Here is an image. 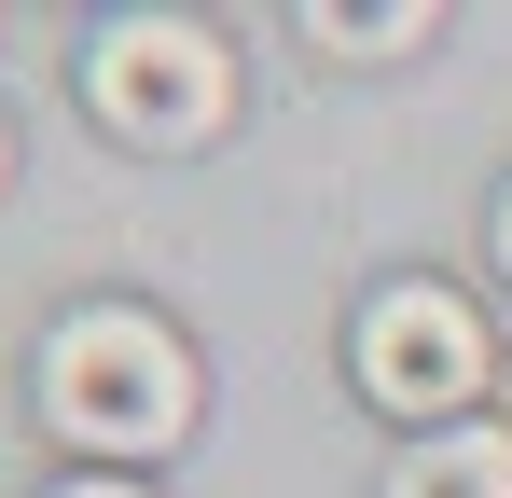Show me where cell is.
Here are the masks:
<instances>
[{
    "instance_id": "1",
    "label": "cell",
    "mask_w": 512,
    "mask_h": 498,
    "mask_svg": "<svg viewBox=\"0 0 512 498\" xmlns=\"http://www.w3.org/2000/svg\"><path fill=\"white\" fill-rule=\"evenodd\" d=\"M194 402H208L194 388V346L153 305H70L42 332V429L84 443L97 471H139V457L194 443Z\"/></svg>"
},
{
    "instance_id": "2",
    "label": "cell",
    "mask_w": 512,
    "mask_h": 498,
    "mask_svg": "<svg viewBox=\"0 0 512 498\" xmlns=\"http://www.w3.org/2000/svg\"><path fill=\"white\" fill-rule=\"evenodd\" d=\"M84 111L125 153H208L236 125V42L208 14H111L84 42Z\"/></svg>"
},
{
    "instance_id": "3",
    "label": "cell",
    "mask_w": 512,
    "mask_h": 498,
    "mask_svg": "<svg viewBox=\"0 0 512 498\" xmlns=\"http://www.w3.org/2000/svg\"><path fill=\"white\" fill-rule=\"evenodd\" d=\"M346 388H360L374 415H402V429H457V415H485V388H499L485 305L443 291V277H388V291L346 319Z\"/></svg>"
},
{
    "instance_id": "4",
    "label": "cell",
    "mask_w": 512,
    "mask_h": 498,
    "mask_svg": "<svg viewBox=\"0 0 512 498\" xmlns=\"http://www.w3.org/2000/svg\"><path fill=\"white\" fill-rule=\"evenodd\" d=\"M388 498H512V429H499V415L416 429V443L388 457Z\"/></svg>"
},
{
    "instance_id": "5",
    "label": "cell",
    "mask_w": 512,
    "mask_h": 498,
    "mask_svg": "<svg viewBox=\"0 0 512 498\" xmlns=\"http://www.w3.org/2000/svg\"><path fill=\"white\" fill-rule=\"evenodd\" d=\"M305 42L319 56H416L429 0H305Z\"/></svg>"
},
{
    "instance_id": "6",
    "label": "cell",
    "mask_w": 512,
    "mask_h": 498,
    "mask_svg": "<svg viewBox=\"0 0 512 498\" xmlns=\"http://www.w3.org/2000/svg\"><path fill=\"white\" fill-rule=\"evenodd\" d=\"M42 498H153L139 471H70V485H42Z\"/></svg>"
},
{
    "instance_id": "7",
    "label": "cell",
    "mask_w": 512,
    "mask_h": 498,
    "mask_svg": "<svg viewBox=\"0 0 512 498\" xmlns=\"http://www.w3.org/2000/svg\"><path fill=\"white\" fill-rule=\"evenodd\" d=\"M499 263H512V194H499Z\"/></svg>"
},
{
    "instance_id": "8",
    "label": "cell",
    "mask_w": 512,
    "mask_h": 498,
    "mask_svg": "<svg viewBox=\"0 0 512 498\" xmlns=\"http://www.w3.org/2000/svg\"><path fill=\"white\" fill-rule=\"evenodd\" d=\"M0 180H14V125H0Z\"/></svg>"
}]
</instances>
